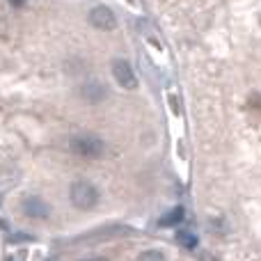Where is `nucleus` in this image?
Here are the masks:
<instances>
[{
  "label": "nucleus",
  "instance_id": "1",
  "mask_svg": "<svg viewBox=\"0 0 261 261\" xmlns=\"http://www.w3.org/2000/svg\"><path fill=\"white\" fill-rule=\"evenodd\" d=\"M69 197H71V204L76 208L87 211V208L96 206V202H99V190H96L90 181H76V184L71 186V190H69Z\"/></svg>",
  "mask_w": 261,
  "mask_h": 261
},
{
  "label": "nucleus",
  "instance_id": "2",
  "mask_svg": "<svg viewBox=\"0 0 261 261\" xmlns=\"http://www.w3.org/2000/svg\"><path fill=\"white\" fill-rule=\"evenodd\" d=\"M69 147H71V151L76 153V156H83V158H99L101 153H103V140L96 138V135H76V138H71V142H69Z\"/></svg>",
  "mask_w": 261,
  "mask_h": 261
},
{
  "label": "nucleus",
  "instance_id": "3",
  "mask_svg": "<svg viewBox=\"0 0 261 261\" xmlns=\"http://www.w3.org/2000/svg\"><path fill=\"white\" fill-rule=\"evenodd\" d=\"M113 76L124 90H135V87H138V78H135L133 69H130V64L126 62V60H115Z\"/></svg>",
  "mask_w": 261,
  "mask_h": 261
},
{
  "label": "nucleus",
  "instance_id": "4",
  "mask_svg": "<svg viewBox=\"0 0 261 261\" xmlns=\"http://www.w3.org/2000/svg\"><path fill=\"white\" fill-rule=\"evenodd\" d=\"M21 208L28 218H32V220H44V218H48V213H50L48 204H46L41 197H35V195H30V197L23 199Z\"/></svg>",
  "mask_w": 261,
  "mask_h": 261
},
{
  "label": "nucleus",
  "instance_id": "5",
  "mask_svg": "<svg viewBox=\"0 0 261 261\" xmlns=\"http://www.w3.org/2000/svg\"><path fill=\"white\" fill-rule=\"evenodd\" d=\"M90 23L96 28V30H113L115 25H117V18H115V14L110 12L108 7H94L90 12Z\"/></svg>",
  "mask_w": 261,
  "mask_h": 261
},
{
  "label": "nucleus",
  "instance_id": "6",
  "mask_svg": "<svg viewBox=\"0 0 261 261\" xmlns=\"http://www.w3.org/2000/svg\"><path fill=\"white\" fill-rule=\"evenodd\" d=\"M81 94H83V99H85L87 103H99V101H103V99H106L108 90H106L103 83H99V81H90V83H85V85H83Z\"/></svg>",
  "mask_w": 261,
  "mask_h": 261
},
{
  "label": "nucleus",
  "instance_id": "7",
  "mask_svg": "<svg viewBox=\"0 0 261 261\" xmlns=\"http://www.w3.org/2000/svg\"><path fill=\"white\" fill-rule=\"evenodd\" d=\"M184 213H186V211H184V208H181V206L172 208V211H167L165 216H163L161 220H158V227H176V225H179V222L186 218Z\"/></svg>",
  "mask_w": 261,
  "mask_h": 261
},
{
  "label": "nucleus",
  "instance_id": "8",
  "mask_svg": "<svg viewBox=\"0 0 261 261\" xmlns=\"http://www.w3.org/2000/svg\"><path fill=\"white\" fill-rule=\"evenodd\" d=\"M176 243L186 250H193L195 245H197V239H195V234H190V231H176Z\"/></svg>",
  "mask_w": 261,
  "mask_h": 261
},
{
  "label": "nucleus",
  "instance_id": "9",
  "mask_svg": "<svg viewBox=\"0 0 261 261\" xmlns=\"http://www.w3.org/2000/svg\"><path fill=\"white\" fill-rule=\"evenodd\" d=\"M138 261H167V257L163 252H158V250H147V252L140 254Z\"/></svg>",
  "mask_w": 261,
  "mask_h": 261
},
{
  "label": "nucleus",
  "instance_id": "10",
  "mask_svg": "<svg viewBox=\"0 0 261 261\" xmlns=\"http://www.w3.org/2000/svg\"><path fill=\"white\" fill-rule=\"evenodd\" d=\"M12 243H21V241H32V236H21V234H16V236H12Z\"/></svg>",
  "mask_w": 261,
  "mask_h": 261
},
{
  "label": "nucleus",
  "instance_id": "11",
  "mask_svg": "<svg viewBox=\"0 0 261 261\" xmlns=\"http://www.w3.org/2000/svg\"><path fill=\"white\" fill-rule=\"evenodd\" d=\"M9 3H12V5H14V7H21V5H23V3H25V0H9Z\"/></svg>",
  "mask_w": 261,
  "mask_h": 261
},
{
  "label": "nucleus",
  "instance_id": "12",
  "mask_svg": "<svg viewBox=\"0 0 261 261\" xmlns=\"http://www.w3.org/2000/svg\"><path fill=\"white\" fill-rule=\"evenodd\" d=\"M81 261H108V259H103V257H92V259H81Z\"/></svg>",
  "mask_w": 261,
  "mask_h": 261
},
{
  "label": "nucleus",
  "instance_id": "13",
  "mask_svg": "<svg viewBox=\"0 0 261 261\" xmlns=\"http://www.w3.org/2000/svg\"><path fill=\"white\" fill-rule=\"evenodd\" d=\"M50 261H58V259H50Z\"/></svg>",
  "mask_w": 261,
  "mask_h": 261
}]
</instances>
